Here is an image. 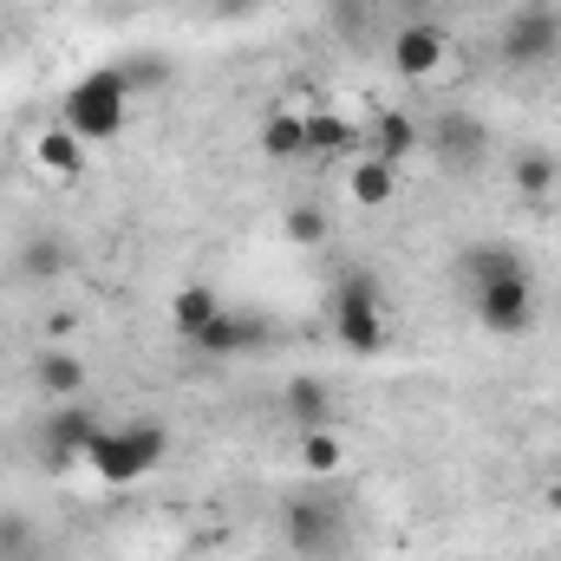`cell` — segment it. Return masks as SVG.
Here are the masks:
<instances>
[{
    "label": "cell",
    "mask_w": 561,
    "mask_h": 561,
    "mask_svg": "<svg viewBox=\"0 0 561 561\" xmlns=\"http://www.w3.org/2000/svg\"><path fill=\"white\" fill-rule=\"evenodd\" d=\"M463 287H470V313L483 333L496 340H523L536 327V307H542V287L523 249L510 242H477L463 255Z\"/></svg>",
    "instance_id": "obj_1"
},
{
    "label": "cell",
    "mask_w": 561,
    "mask_h": 561,
    "mask_svg": "<svg viewBox=\"0 0 561 561\" xmlns=\"http://www.w3.org/2000/svg\"><path fill=\"white\" fill-rule=\"evenodd\" d=\"M275 536L294 561H346L359 523H353V503L333 483H307L275 510Z\"/></svg>",
    "instance_id": "obj_2"
},
{
    "label": "cell",
    "mask_w": 561,
    "mask_h": 561,
    "mask_svg": "<svg viewBox=\"0 0 561 561\" xmlns=\"http://www.w3.org/2000/svg\"><path fill=\"white\" fill-rule=\"evenodd\" d=\"M125 118H131V72H125V66L85 72V79L66 92V105H59V125L79 144H112L125 131Z\"/></svg>",
    "instance_id": "obj_3"
},
{
    "label": "cell",
    "mask_w": 561,
    "mask_h": 561,
    "mask_svg": "<svg viewBox=\"0 0 561 561\" xmlns=\"http://www.w3.org/2000/svg\"><path fill=\"white\" fill-rule=\"evenodd\" d=\"M333 340H340L353 359H379L386 340H392L386 287L366 275V268H346V275L333 280Z\"/></svg>",
    "instance_id": "obj_4"
},
{
    "label": "cell",
    "mask_w": 561,
    "mask_h": 561,
    "mask_svg": "<svg viewBox=\"0 0 561 561\" xmlns=\"http://www.w3.org/2000/svg\"><path fill=\"white\" fill-rule=\"evenodd\" d=\"M163 457H170V431L157 419H131V424H105V437L92 444V470H99V483H112V490H131L144 477H157L163 470Z\"/></svg>",
    "instance_id": "obj_5"
},
{
    "label": "cell",
    "mask_w": 561,
    "mask_h": 561,
    "mask_svg": "<svg viewBox=\"0 0 561 561\" xmlns=\"http://www.w3.org/2000/svg\"><path fill=\"white\" fill-rule=\"evenodd\" d=\"M496 53H503V66H516V72H542V66H556L561 59V7H549V0L516 7V13L503 20Z\"/></svg>",
    "instance_id": "obj_6"
},
{
    "label": "cell",
    "mask_w": 561,
    "mask_h": 561,
    "mask_svg": "<svg viewBox=\"0 0 561 561\" xmlns=\"http://www.w3.org/2000/svg\"><path fill=\"white\" fill-rule=\"evenodd\" d=\"M424 144H431V157H437L450 176H470V170L490 163V125H483L477 112H437V118L424 125Z\"/></svg>",
    "instance_id": "obj_7"
},
{
    "label": "cell",
    "mask_w": 561,
    "mask_h": 561,
    "mask_svg": "<svg viewBox=\"0 0 561 561\" xmlns=\"http://www.w3.org/2000/svg\"><path fill=\"white\" fill-rule=\"evenodd\" d=\"M39 437H46V463H53V470H72V463H85V457H92V444L105 437V424L92 419L79 399H66V405L46 419Z\"/></svg>",
    "instance_id": "obj_8"
},
{
    "label": "cell",
    "mask_w": 561,
    "mask_h": 561,
    "mask_svg": "<svg viewBox=\"0 0 561 561\" xmlns=\"http://www.w3.org/2000/svg\"><path fill=\"white\" fill-rule=\"evenodd\" d=\"M444 59H450V33L437 20H405L392 33V72L399 79H431Z\"/></svg>",
    "instance_id": "obj_9"
},
{
    "label": "cell",
    "mask_w": 561,
    "mask_h": 561,
    "mask_svg": "<svg viewBox=\"0 0 561 561\" xmlns=\"http://www.w3.org/2000/svg\"><path fill=\"white\" fill-rule=\"evenodd\" d=\"M72 242L59 236V229H33V236H20V249H13V275L33 280V287H53V280L72 275Z\"/></svg>",
    "instance_id": "obj_10"
},
{
    "label": "cell",
    "mask_w": 561,
    "mask_h": 561,
    "mask_svg": "<svg viewBox=\"0 0 561 561\" xmlns=\"http://www.w3.org/2000/svg\"><path fill=\"white\" fill-rule=\"evenodd\" d=\"M190 353H203V359H236V353H249V346H262V320L255 313H242V307H222L203 333H190L183 340Z\"/></svg>",
    "instance_id": "obj_11"
},
{
    "label": "cell",
    "mask_w": 561,
    "mask_h": 561,
    "mask_svg": "<svg viewBox=\"0 0 561 561\" xmlns=\"http://www.w3.org/2000/svg\"><path fill=\"white\" fill-rule=\"evenodd\" d=\"M280 419L294 424V431H327L333 424V386L313 379V373H294L280 386Z\"/></svg>",
    "instance_id": "obj_12"
},
{
    "label": "cell",
    "mask_w": 561,
    "mask_h": 561,
    "mask_svg": "<svg viewBox=\"0 0 561 561\" xmlns=\"http://www.w3.org/2000/svg\"><path fill=\"white\" fill-rule=\"evenodd\" d=\"M33 386H39L53 405H66V399L85 392V359H79L72 346H46V353L33 359Z\"/></svg>",
    "instance_id": "obj_13"
},
{
    "label": "cell",
    "mask_w": 561,
    "mask_h": 561,
    "mask_svg": "<svg viewBox=\"0 0 561 561\" xmlns=\"http://www.w3.org/2000/svg\"><path fill=\"white\" fill-rule=\"evenodd\" d=\"M510 183H516V196H523V203H542V196H556L561 157H556V150H542V144H523V150L510 157Z\"/></svg>",
    "instance_id": "obj_14"
},
{
    "label": "cell",
    "mask_w": 561,
    "mask_h": 561,
    "mask_svg": "<svg viewBox=\"0 0 561 561\" xmlns=\"http://www.w3.org/2000/svg\"><path fill=\"white\" fill-rule=\"evenodd\" d=\"M346 196L359 203V209H386L392 196H399V163H386V157H359L353 170H346Z\"/></svg>",
    "instance_id": "obj_15"
},
{
    "label": "cell",
    "mask_w": 561,
    "mask_h": 561,
    "mask_svg": "<svg viewBox=\"0 0 561 561\" xmlns=\"http://www.w3.org/2000/svg\"><path fill=\"white\" fill-rule=\"evenodd\" d=\"M222 307H229V300H222V294H216L209 280H183V287L170 294V327H176V333L190 340V333H203V327H209V320H216Z\"/></svg>",
    "instance_id": "obj_16"
},
{
    "label": "cell",
    "mask_w": 561,
    "mask_h": 561,
    "mask_svg": "<svg viewBox=\"0 0 561 561\" xmlns=\"http://www.w3.org/2000/svg\"><path fill=\"white\" fill-rule=\"evenodd\" d=\"M300 470L313 477V483H333L340 470H346V437L327 424V431H300Z\"/></svg>",
    "instance_id": "obj_17"
},
{
    "label": "cell",
    "mask_w": 561,
    "mask_h": 561,
    "mask_svg": "<svg viewBox=\"0 0 561 561\" xmlns=\"http://www.w3.org/2000/svg\"><path fill=\"white\" fill-rule=\"evenodd\" d=\"M366 144H373V157H386V163H405V157L424 144V125H412L405 112H386V118H373Z\"/></svg>",
    "instance_id": "obj_18"
},
{
    "label": "cell",
    "mask_w": 561,
    "mask_h": 561,
    "mask_svg": "<svg viewBox=\"0 0 561 561\" xmlns=\"http://www.w3.org/2000/svg\"><path fill=\"white\" fill-rule=\"evenodd\" d=\"M262 157H275V163L307 157V118L300 112H268L262 118Z\"/></svg>",
    "instance_id": "obj_19"
},
{
    "label": "cell",
    "mask_w": 561,
    "mask_h": 561,
    "mask_svg": "<svg viewBox=\"0 0 561 561\" xmlns=\"http://www.w3.org/2000/svg\"><path fill=\"white\" fill-rule=\"evenodd\" d=\"M33 163L53 170V176H79L85 170V144L72 138L66 125H53V131H39V144H33Z\"/></svg>",
    "instance_id": "obj_20"
},
{
    "label": "cell",
    "mask_w": 561,
    "mask_h": 561,
    "mask_svg": "<svg viewBox=\"0 0 561 561\" xmlns=\"http://www.w3.org/2000/svg\"><path fill=\"white\" fill-rule=\"evenodd\" d=\"M359 131L340 118V112H313L307 118V157H340V150H353Z\"/></svg>",
    "instance_id": "obj_21"
},
{
    "label": "cell",
    "mask_w": 561,
    "mask_h": 561,
    "mask_svg": "<svg viewBox=\"0 0 561 561\" xmlns=\"http://www.w3.org/2000/svg\"><path fill=\"white\" fill-rule=\"evenodd\" d=\"M280 229H287V242H294V249H320L333 222H327V209H320V203H294V209L280 216Z\"/></svg>",
    "instance_id": "obj_22"
},
{
    "label": "cell",
    "mask_w": 561,
    "mask_h": 561,
    "mask_svg": "<svg viewBox=\"0 0 561 561\" xmlns=\"http://www.w3.org/2000/svg\"><path fill=\"white\" fill-rule=\"evenodd\" d=\"M26 561L33 556V523H26V516H0V561Z\"/></svg>",
    "instance_id": "obj_23"
},
{
    "label": "cell",
    "mask_w": 561,
    "mask_h": 561,
    "mask_svg": "<svg viewBox=\"0 0 561 561\" xmlns=\"http://www.w3.org/2000/svg\"><path fill=\"white\" fill-rule=\"evenodd\" d=\"M46 333L66 346V333H79V313H53V320H46Z\"/></svg>",
    "instance_id": "obj_24"
},
{
    "label": "cell",
    "mask_w": 561,
    "mask_h": 561,
    "mask_svg": "<svg viewBox=\"0 0 561 561\" xmlns=\"http://www.w3.org/2000/svg\"><path fill=\"white\" fill-rule=\"evenodd\" d=\"M549 510H556V516H561V477H556V483H549Z\"/></svg>",
    "instance_id": "obj_25"
}]
</instances>
